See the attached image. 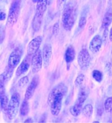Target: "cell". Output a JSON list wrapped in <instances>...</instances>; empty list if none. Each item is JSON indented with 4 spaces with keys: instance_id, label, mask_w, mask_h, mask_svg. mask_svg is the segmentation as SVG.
<instances>
[{
    "instance_id": "obj_1",
    "label": "cell",
    "mask_w": 112,
    "mask_h": 123,
    "mask_svg": "<svg viewBox=\"0 0 112 123\" xmlns=\"http://www.w3.org/2000/svg\"><path fill=\"white\" fill-rule=\"evenodd\" d=\"M77 7L72 2H69L64 7L62 13V22L64 28L69 31L73 28L77 18Z\"/></svg>"
},
{
    "instance_id": "obj_2",
    "label": "cell",
    "mask_w": 112,
    "mask_h": 123,
    "mask_svg": "<svg viewBox=\"0 0 112 123\" xmlns=\"http://www.w3.org/2000/svg\"><path fill=\"white\" fill-rule=\"evenodd\" d=\"M20 96L18 92H15L12 95L8 104L6 114L9 120H12L16 118L19 109Z\"/></svg>"
},
{
    "instance_id": "obj_3",
    "label": "cell",
    "mask_w": 112,
    "mask_h": 123,
    "mask_svg": "<svg viewBox=\"0 0 112 123\" xmlns=\"http://www.w3.org/2000/svg\"><path fill=\"white\" fill-rule=\"evenodd\" d=\"M20 1L21 0H13L11 5L9 14L7 19V26L9 28L12 27L17 22L19 16L20 8Z\"/></svg>"
},
{
    "instance_id": "obj_4",
    "label": "cell",
    "mask_w": 112,
    "mask_h": 123,
    "mask_svg": "<svg viewBox=\"0 0 112 123\" xmlns=\"http://www.w3.org/2000/svg\"><path fill=\"white\" fill-rule=\"evenodd\" d=\"M68 92V87L65 85L63 83H59L57 85H56L51 90V91L49 94L47 99V103H50V101L55 98L56 97H64Z\"/></svg>"
},
{
    "instance_id": "obj_5",
    "label": "cell",
    "mask_w": 112,
    "mask_h": 123,
    "mask_svg": "<svg viewBox=\"0 0 112 123\" xmlns=\"http://www.w3.org/2000/svg\"><path fill=\"white\" fill-rule=\"evenodd\" d=\"M91 58L89 52L87 49H83L79 52L77 56V62L80 68L83 70H85L88 68L91 64Z\"/></svg>"
},
{
    "instance_id": "obj_6",
    "label": "cell",
    "mask_w": 112,
    "mask_h": 123,
    "mask_svg": "<svg viewBox=\"0 0 112 123\" xmlns=\"http://www.w3.org/2000/svg\"><path fill=\"white\" fill-rule=\"evenodd\" d=\"M22 53H23L22 49L20 47H18L13 50V51L11 53L8 59V66L13 69L17 68L20 62Z\"/></svg>"
},
{
    "instance_id": "obj_7",
    "label": "cell",
    "mask_w": 112,
    "mask_h": 123,
    "mask_svg": "<svg viewBox=\"0 0 112 123\" xmlns=\"http://www.w3.org/2000/svg\"><path fill=\"white\" fill-rule=\"evenodd\" d=\"M43 58L42 52L39 49L34 55L31 56V67L33 74H36L40 71L43 66Z\"/></svg>"
},
{
    "instance_id": "obj_8",
    "label": "cell",
    "mask_w": 112,
    "mask_h": 123,
    "mask_svg": "<svg viewBox=\"0 0 112 123\" xmlns=\"http://www.w3.org/2000/svg\"><path fill=\"white\" fill-rule=\"evenodd\" d=\"M42 37L39 36L30 41L27 47V54L28 56H32L39 49L41 44L42 43Z\"/></svg>"
},
{
    "instance_id": "obj_9",
    "label": "cell",
    "mask_w": 112,
    "mask_h": 123,
    "mask_svg": "<svg viewBox=\"0 0 112 123\" xmlns=\"http://www.w3.org/2000/svg\"><path fill=\"white\" fill-rule=\"evenodd\" d=\"M39 83V76H35L32 79L31 83L29 84L28 86L27 87L26 93H25V95H24L25 99H27V100L31 99L32 96H33V95L34 94V92L36 91V89Z\"/></svg>"
},
{
    "instance_id": "obj_10",
    "label": "cell",
    "mask_w": 112,
    "mask_h": 123,
    "mask_svg": "<svg viewBox=\"0 0 112 123\" xmlns=\"http://www.w3.org/2000/svg\"><path fill=\"white\" fill-rule=\"evenodd\" d=\"M64 97H56L49 104L50 106V112L53 116H58L61 111L62 105V99Z\"/></svg>"
},
{
    "instance_id": "obj_11",
    "label": "cell",
    "mask_w": 112,
    "mask_h": 123,
    "mask_svg": "<svg viewBox=\"0 0 112 123\" xmlns=\"http://www.w3.org/2000/svg\"><path fill=\"white\" fill-rule=\"evenodd\" d=\"M31 56H28V55L24 58V60L22 61L21 63L19 64V66L17 68V71H16L17 77H20L28 71L30 65H31Z\"/></svg>"
},
{
    "instance_id": "obj_12",
    "label": "cell",
    "mask_w": 112,
    "mask_h": 123,
    "mask_svg": "<svg viewBox=\"0 0 112 123\" xmlns=\"http://www.w3.org/2000/svg\"><path fill=\"white\" fill-rule=\"evenodd\" d=\"M102 37L99 35H96L93 37L90 42L89 49L93 53L96 54L100 50L102 45Z\"/></svg>"
},
{
    "instance_id": "obj_13",
    "label": "cell",
    "mask_w": 112,
    "mask_h": 123,
    "mask_svg": "<svg viewBox=\"0 0 112 123\" xmlns=\"http://www.w3.org/2000/svg\"><path fill=\"white\" fill-rule=\"evenodd\" d=\"M52 47L50 44H45L44 45L42 51V58H43V62L44 67L47 68L49 65L50 59L52 57Z\"/></svg>"
},
{
    "instance_id": "obj_14",
    "label": "cell",
    "mask_w": 112,
    "mask_h": 123,
    "mask_svg": "<svg viewBox=\"0 0 112 123\" xmlns=\"http://www.w3.org/2000/svg\"><path fill=\"white\" fill-rule=\"evenodd\" d=\"M49 0H38L36 5V15L43 17L47 8Z\"/></svg>"
},
{
    "instance_id": "obj_15",
    "label": "cell",
    "mask_w": 112,
    "mask_h": 123,
    "mask_svg": "<svg viewBox=\"0 0 112 123\" xmlns=\"http://www.w3.org/2000/svg\"><path fill=\"white\" fill-rule=\"evenodd\" d=\"M89 90L86 86H82L80 88L79 94L77 96V99L76 104H78L83 105V103L86 101V99H87V97L88 96Z\"/></svg>"
},
{
    "instance_id": "obj_16",
    "label": "cell",
    "mask_w": 112,
    "mask_h": 123,
    "mask_svg": "<svg viewBox=\"0 0 112 123\" xmlns=\"http://www.w3.org/2000/svg\"><path fill=\"white\" fill-rule=\"evenodd\" d=\"M75 49L72 45H70L67 48L65 52V60L67 64H71L75 59Z\"/></svg>"
},
{
    "instance_id": "obj_17",
    "label": "cell",
    "mask_w": 112,
    "mask_h": 123,
    "mask_svg": "<svg viewBox=\"0 0 112 123\" xmlns=\"http://www.w3.org/2000/svg\"><path fill=\"white\" fill-rule=\"evenodd\" d=\"M112 22V11H108L104 15L102 22V28L103 29L108 28Z\"/></svg>"
},
{
    "instance_id": "obj_18",
    "label": "cell",
    "mask_w": 112,
    "mask_h": 123,
    "mask_svg": "<svg viewBox=\"0 0 112 123\" xmlns=\"http://www.w3.org/2000/svg\"><path fill=\"white\" fill-rule=\"evenodd\" d=\"M42 18L43 17H39L36 14L33 17V21H32V29L35 32L38 31L41 29V24H42Z\"/></svg>"
},
{
    "instance_id": "obj_19",
    "label": "cell",
    "mask_w": 112,
    "mask_h": 123,
    "mask_svg": "<svg viewBox=\"0 0 112 123\" xmlns=\"http://www.w3.org/2000/svg\"><path fill=\"white\" fill-rule=\"evenodd\" d=\"M28 100L24 99V101L22 102L20 108V115L22 117H25L28 115V114L30 111V107H29Z\"/></svg>"
},
{
    "instance_id": "obj_20",
    "label": "cell",
    "mask_w": 112,
    "mask_h": 123,
    "mask_svg": "<svg viewBox=\"0 0 112 123\" xmlns=\"http://www.w3.org/2000/svg\"><path fill=\"white\" fill-rule=\"evenodd\" d=\"M82 105H83L78 104L75 103V104L69 108V112H70L71 115L74 117L79 116L81 113V110H82Z\"/></svg>"
},
{
    "instance_id": "obj_21",
    "label": "cell",
    "mask_w": 112,
    "mask_h": 123,
    "mask_svg": "<svg viewBox=\"0 0 112 123\" xmlns=\"http://www.w3.org/2000/svg\"><path fill=\"white\" fill-rule=\"evenodd\" d=\"M82 112H83V114L84 116H85L86 117H91L92 116L93 113V105L90 104H87L86 105H85L83 108V110H82Z\"/></svg>"
},
{
    "instance_id": "obj_22",
    "label": "cell",
    "mask_w": 112,
    "mask_h": 123,
    "mask_svg": "<svg viewBox=\"0 0 112 123\" xmlns=\"http://www.w3.org/2000/svg\"><path fill=\"white\" fill-rule=\"evenodd\" d=\"M92 76L94 78V79L98 82V83H100L102 82V80L103 79V75L102 74V72L100 71L99 70H94L92 73Z\"/></svg>"
},
{
    "instance_id": "obj_23",
    "label": "cell",
    "mask_w": 112,
    "mask_h": 123,
    "mask_svg": "<svg viewBox=\"0 0 112 123\" xmlns=\"http://www.w3.org/2000/svg\"><path fill=\"white\" fill-rule=\"evenodd\" d=\"M104 109L107 113L112 112V96L107 98L104 103Z\"/></svg>"
},
{
    "instance_id": "obj_24",
    "label": "cell",
    "mask_w": 112,
    "mask_h": 123,
    "mask_svg": "<svg viewBox=\"0 0 112 123\" xmlns=\"http://www.w3.org/2000/svg\"><path fill=\"white\" fill-rule=\"evenodd\" d=\"M1 102L2 110H3L4 111H6L7 109V106H8V104H9V99H8V97L5 95V94L1 96Z\"/></svg>"
},
{
    "instance_id": "obj_25",
    "label": "cell",
    "mask_w": 112,
    "mask_h": 123,
    "mask_svg": "<svg viewBox=\"0 0 112 123\" xmlns=\"http://www.w3.org/2000/svg\"><path fill=\"white\" fill-rule=\"evenodd\" d=\"M85 75L83 74H79V75L77 77V78L75 80V85L76 86H80L82 85V84L83 83L85 80Z\"/></svg>"
},
{
    "instance_id": "obj_26",
    "label": "cell",
    "mask_w": 112,
    "mask_h": 123,
    "mask_svg": "<svg viewBox=\"0 0 112 123\" xmlns=\"http://www.w3.org/2000/svg\"><path fill=\"white\" fill-rule=\"evenodd\" d=\"M29 79L28 77L27 76H24L23 77H22L19 80V81L18 82V86L20 88H23L28 83Z\"/></svg>"
},
{
    "instance_id": "obj_27",
    "label": "cell",
    "mask_w": 112,
    "mask_h": 123,
    "mask_svg": "<svg viewBox=\"0 0 112 123\" xmlns=\"http://www.w3.org/2000/svg\"><path fill=\"white\" fill-rule=\"evenodd\" d=\"M5 37V30L3 26H0V45L3 42Z\"/></svg>"
},
{
    "instance_id": "obj_28",
    "label": "cell",
    "mask_w": 112,
    "mask_h": 123,
    "mask_svg": "<svg viewBox=\"0 0 112 123\" xmlns=\"http://www.w3.org/2000/svg\"><path fill=\"white\" fill-rule=\"evenodd\" d=\"M87 23V18L86 17H81L79 19V27L80 28H83L85 26Z\"/></svg>"
},
{
    "instance_id": "obj_29",
    "label": "cell",
    "mask_w": 112,
    "mask_h": 123,
    "mask_svg": "<svg viewBox=\"0 0 112 123\" xmlns=\"http://www.w3.org/2000/svg\"><path fill=\"white\" fill-rule=\"evenodd\" d=\"M67 0H56V5H57L58 9H61L66 4Z\"/></svg>"
},
{
    "instance_id": "obj_30",
    "label": "cell",
    "mask_w": 112,
    "mask_h": 123,
    "mask_svg": "<svg viewBox=\"0 0 112 123\" xmlns=\"http://www.w3.org/2000/svg\"><path fill=\"white\" fill-rule=\"evenodd\" d=\"M104 112V107L102 106V104H99L97 106V115L98 116H102Z\"/></svg>"
},
{
    "instance_id": "obj_31",
    "label": "cell",
    "mask_w": 112,
    "mask_h": 123,
    "mask_svg": "<svg viewBox=\"0 0 112 123\" xmlns=\"http://www.w3.org/2000/svg\"><path fill=\"white\" fill-rule=\"evenodd\" d=\"M59 31V24L58 22H56L54 24L53 27V33L54 35H56Z\"/></svg>"
},
{
    "instance_id": "obj_32",
    "label": "cell",
    "mask_w": 112,
    "mask_h": 123,
    "mask_svg": "<svg viewBox=\"0 0 112 123\" xmlns=\"http://www.w3.org/2000/svg\"><path fill=\"white\" fill-rule=\"evenodd\" d=\"M107 35H109V34H108V29L105 28L104 29V33H103V36L102 37L103 41H107Z\"/></svg>"
},
{
    "instance_id": "obj_33",
    "label": "cell",
    "mask_w": 112,
    "mask_h": 123,
    "mask_svg": "<svg viewBox=\"0 0 112 123\" xmlns=\"http://www.w3.org/2000/svg\"><path fill=\"white\" fill-rule=\"evenodd\" d=\"M6 18V14L4 12H0V22L3 21Z\"/></svg>"
},
{
    "instance_id": "obj_34",
    "label": "cell",
    "mask_w": 112,
    "mask_h": 123,
    "mask_svg": "<svg viewBox=\"0 0 112 123\" xmlns=\"http://www.w3.org/2000/svg\"><path fill=\"white\" fill-rule=\"evenodd\" d=\"M24 123H33V121L31 118H28L27 119H26V120L24 121Z\"/></svg>"
},
{
    "instance_id": "obj_35",
    "label": "cell",
    "mask_w": 112,
    "mask_h": 123,
    "mask_svg": "<svg viewBox=\"0 0 112 123\" xmlns=\"http://www.w3.org/2000/svg\"><path fill=\"white\" fill-rule=\"evenodd\" d=\"M109 38H110V40L112 41V27L110 29V33H109Z\"/></svg>"
},
{
    "instance_id": "obj_36",
    "label": "cell",
    "mask_w": 112,
    "mask_h": 123,
    "mask_svg": "<svg viewBox=\"0 0 112 123\" xmlns=\"http://www.w3.org/2000/svg\"><path fill=\"white\" fill-rule=\"evenodd\" d=\"M1 96L2 95H0V113H1V111H2V106H1Z\"/></svg>"
},
{
    "instance_id": "obj_37",
    "label": "cell",
    "mask_w": 112,
    "mask_h": 123,
    "mask_svg": "<svg viewBox=\"0 0 112 123\" xmlns=\"http://www.w3.org/2000/svg\"><path fill=\"white\" fill-rule=\"evenodd\" d=\"M32 1H33V3H37L38 1V0H32Z\"/></svg>"
},
{
    "instance_id": "obj_38",
    "label": "cell",
    "mask_w": 112,
    "mask_h": 123,
    "mask_svg": "<svg viewBox=\"0 0 112 123\" xmlns=\"http://www.w3.org/2000/svg\"><path fill=\"white\" fill-rule=\"evenodd\" d=\"M1 0H0V2H1Z\"/></svg>"
},
{
    "instance_id": "obj_39",
    "label": "cell",
    "mask_w": 112,
    "mask_h": 123,
    "mask_svg": "<svg viewBox=\"0 0 112 123\" xmlns=\"http://www.w3.org/2000/svg\"></svg>"
},
{
    "instance_id": "obj_40",
    "label": "cell",
    "mask_w": 112,
    "mask_h": 123,
    "mask_svg": "<svg viewBox=\"0 0 112 123\" xmlns=\"http://www.w3.org/2000/svg\"></svg>"
}]
</instances>
